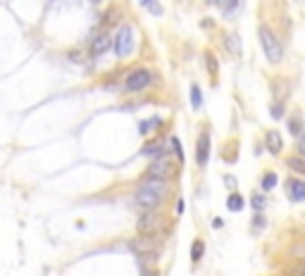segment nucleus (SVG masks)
<instances>
[{
	"instance_id": "nucleus-1",
	"label": "nucleus",
	"mask_w": 305,
	"mask_h": 276,
	"mask_svg": "<svg viewBox=\"0 0 305 276\" xmlns=\"http://www.w3.org/2000/svg\"><path fill=\"white\" fill-rule=\"evenodd\" d=\"M170 190H172V188H170V183H167V181L143 176L141 181L136 183V190H133V203L141 207V210H157V207L167 200Z\"/></svg>"
},
{
	"instance_id": "nucleus-2",
	"label": "nucleus",
	"mask_w": 305,
	"mask_h": 276,
	"mask_svg": "<svg viewBox=\"0 0 305 276\" xmlns=\"http://www.w3.org/2000/svg\"><path fill=\"white\" fill-rule=\"evenodd\" d=\"M126 245L141 260L143 267H155L160 255H162V241L157 236H141V233H136Z\"/></svg>"
},
{
	"instance_id": "nucleus-3",
	"label": "nucleus",
	"mask_w": 305,
	"mask_h": 276,
	"mask_svg": "<svg viewBox=\"0 0 305 276\" xmlns=\"http://www.w3.org/2000/svg\"><path fill=\"white\" fill-rule=\"evenodd\" d=\"M179 174V162L170 157V152H164L162 157H155L150 160L148 169H146V176L148 179H160V181H167L172 183Z\"/></svg>"
},
{
	"instance_id": "nucleus-4",
	"label": "nucleus",
	"mask_w": 305,
	"mask_h": 276,
	"mask_svg": "<svg viewBox=\"0 0 305 276\" xmlns=\"http://www.w3.org/2000/svg\"><path fill=\"white\" fill-rule=\"evenodd\" d=\"M155 86V74L148 67H136L122 79V91L124 93H141Z\"/></svg>"
},
{
	"instance_id": "nucleus-5",
	"label": "nucleus",
	"mask_w": 305,
	"mask_h": 276,
	"mask_svg": "<svg viewBox=\"0 0 305 276\" xmlns=\"http://www.w3.org/2000/svg\"><path fill=\"white\" fill-rule=\"evenodd\" d=\"M258 38H260V46H262V53H265L267 62L269 64H279L284 60V48L277 38V33H272V29L267 24H260L258 29Z\"/></svg>"
},
{
	"instance_id": "nucleus-6",
	"label": "nucleus",
	"mask_w": 305,
	"mask_h": 276,
	"mask_svg": "<svg viewBox=\"0 0 305 276\" xmlns=\"http://www.w3.org/2000/svg\"><path fill=\"white\" fill-rule=\"evenodd\" d=\"M164 229V217L157 210H143L136 219V233L141 236H160Z\"/></svg>"
},
{
	"instance_id": "nucleus-7",
	"label": "nucleus",
	"mask_w": 305,
	"mask_h": 276,
	"mask_svg": "<svg viewBox=\"0 0 305 276\" xmlns=\"http://www.w3.org/2000/svg\"><path fill=\"white\" fill-rule=\"evenodd\" d=\"M112 48H115V55L119 60H124V57L131 55L133 50V29L129 24H119L117 33H115V38H112Z\"/></svg>"
},
{
	"instance_id": "nucleus-8",
	"label": "nucleus",
	"mask_w": 305,
	"mask_h": 276,
	"mask_svg": "<svg viewBox=\"0 0 305 276\" xmlns=\"http://www.w3.org/2000/svg\"><path fill=\"white\" fill-rule=\"evenodd\" d=\"M208 160H210V131L203 129V134L196 141V165L203 169L208 165Z\"/></svg>"
},
{
	"instance_id": "nucleus-9",
	"label": "nucleus",
	"mask_w": 305,
	"mask_h": 276,
	"mask_svg": "<svg viewBox=\"0 0 305 276\" xmlns=\"http://www.w3.org/2000/svg\"><path fill=\"white\" fill-rule=\"evenodd\" d=\"M164 152H167V148H164V138H150V141H146L141 145V150H139V155L141 157H162Z\"/></svg>"
},
{
	"instance_id": "nucleus-10",
	"label": "nucleus",
	"mask_w": 305,
	"mask_h": 276,
	"mask_svg": "<svg viewBox=\"0 0 305 276\" xmlns=\"http://www.w3.org/2000/svg\"><path fill=\"white\" fill-rule=\"evenodd\" d=\"M110 48H112V38H110L108 33L103 31L98 33V36H91V43H88V53L93 57H103L105 53H108Z\"/></svg>"
},
{
	"instance_id": "nucleus-11",
	"label": "nucleus",
	"mask_w": 305,
	"mask_h": 276,
	"mask_svg": "<svg viewBox=\"0 0 305 276\" xmlns=\"http://www.w3.org/2000/svg\"><path fill=\"white\" fill-rule=\"evenodd\" d=\"M286 195H289V200H293V203H303L305 200V181L303 179L291 176L289 181H286Z\"/></svg>"
},
{
	"instance_id": "nucleus-12",
	"label": "nucleus",
	"mask_w": 305,
	"mask_h": 276,
	"mask_svg": "<svg viewBox=\"0 0 305 276\" xmlns=\"http://www.w3.org/2000/svg\"><path fill=\"white\" fill-rule=\"evenodd\" d=\"M265 148L269 155H279L284 150V138L279 131H267L265 134Z\"/></svg>"
},
{
	"instance_id": "nucleus-13",
	"label": "nucleus",
	"mask_w": 305,
	"mask_h": 276,
	"mask_svg": "<svg viewBox=\"0 0 305 276\" xmlns=\"http://www.w3.org/2000/svg\"><path fill=\"white\" fill-rule=\"evenodd\" d=\"M286 122H289V134L291 136H300L303 134V129H305V122H303V114H300V112H296V114H291L289 119H286Z\"/></svg>"
},
{
	"instance_id": "nucleus-14",
	"label": "nucleus",
	"mask_w": 305,
	"mask_h": 276,
	"mask_svg": "<svg viewBox=\"0 0 305 276\" xmlns=\"http://www.w3.org/2000/svg\"><path fill=\"white\" fill-rule=\"evenodd\" d=\"M203 57H205V67H208V74H210V79L215 81V79H217V74H219L217 57H215V53H212V50H205Z\"/></svg>"
},
{
	"instance_id": "nucleus-15",
	"label": "nucleus",
	"mask_w": 305,
	"mask_h": 276,
	"mask_svg": "<svg viewBox=\"0 0 305 276\" xmlns=\"http://www.w3.org/2000/svg\"><path fill=\"white\" fill-rule=\"evenodd\" d=\"M224 46H227V50L231 53V55H241V36L239 33H227L224 36Z\"/></svg>"
},
{
	"instance_id": "nucleus-16",
	"label": "nucleus",
	"mask_w": 305,
	"mask_h": 276,
	"mask_svg": "<svg viewBox=\"0 0 305 276\" xmlns=\"http://www.w3.org/2000/svg\"><path fill=\"white\" fill-rule=\"evenodd\" d=\"M243 205H246V200H243L241 193H229L227 195V210L229 212H241Z\"/></svg>"
},
{
	"instance_id": "nucleus-17",
	"label": "nucleus",
	"mask_w": 305,
	"mask_h": 276,
	"mask_svg": "<svg viewBox=\"0 0 305 276\" xmlns=\"http://www.w3.org/2000/svg\"><path fill=\"white\" fill-rule=\"evenodd\" d=\"M117 24H122V12L119 8H110L103 15V26H117Z\"/></svg>"
},
{
	"instance_id": "nucleus-18",
	"label": "nucleus",
	"mask_w": 305,
	"mask_h": 276,
	"mask_svg": "<svg viewBox=\"0 0 305 276\" xmlns=\"http://www.w3.org/2000/svg\"><path fill=\"white\" fill-rule=\"evenodd\" d=\"M286 167H289L293 174H298V176H305V157L291 155V157H286Z\"/></svg>"
},
{
	"instance_id": "nucleus-19",
	"label": "nucleus",
	"mask_w": 305,
	"mask_h": 276,
	"mask_svg": "<svg viewBox=\"0 0 305 276\" xmlns=\"http://www.w3.org/2000/svg\"><path fill=\"white\" fill-rule=\"evenodd\" d=\"M203 253H205L203 238H196V241H193V245H191V262H193V264H198V262L203 260Z\"/></svg>"
},
{
	"instance_id": "nucleus-20",
	"label": "nucleus",
	"mask_w": 305,
	"mask_h": 276,
	"mask_svg": "<svg viewBox=\"0 0 305 276\" xmlns=\"http://www.w3.org/2000/svg\"><path fill=\"white\" fill-rule=\"evenodd\" d=\"M191 107H193V110H200V107H203V91H200L198 84L191 86Z\"/></svg>"
},
{
	"instance_id": "nucleus-21",
	"label": "nucleus",
	"mask_w": 305,
	"mask_h": 276,
	"mask_svg": "<svg viewBox=\"0 0 305 276\" xmlns=\"http://www.w3.org/2000/svg\"><path fill=\"white\" fill-rule=\"evenodd\" d=\"M277 183H279V176H277V172H265V176H262L260 186H262V190H272V188H277Z\"/></svg>"
},
{
	"instance_id": "nucleus-22",
	"label": "nucleus",
	"mask_w": 305,
	"mask_h": 276,
	"mask_svg": "<svg viewBox=\"0 0 305 276\" xmlns=\"http://www.w3.org/2000/svg\"><path fill=\"white\" fill-rule=\"evenodd\" d=\"M167 141H170V148H172V152H174V160H177V162H181V165H184V148H181L179 138H177V136H170V138H167Z\"/></svg>"
},
{
	"instance_id": "nucleus-23",
	"label": "nucleus",
	"mask_w": 305,
	"mask_h": 276,
	"mask_svg": "<svg viewBox=\"0 0 305 276\" xmlns=\"http://www.w3.org/2000/svg\"><path fill=\"white\" fill-rule=\"evenodd\" d=\"M157 127H162V119H160V117H153L150 122H141V124H139V131H141L143 136H148L150 131H153V129H157Z\"/></svg>"
},
{
	"instance_id": "nucleus-24",
	"label": "nucleus",
	"mask_w": 305,
	"mask_h": 276,
	"mask_svg": "<svg viewBox=\"0 0 305 276\" xmlns=\"http://www.w3.org/2000/svg\"><path fill=\"white\" fill-rule=\"evenodd\" d=\"M67 60L74 64H84L86 62V53L79 50V48H70V50H67Z\"/></svg>"
},
{
	"instance_id": "nucleus-25",
	"label": "nucleus",
	"mask_w": 305,
	"mask_h": 276,
	"mask_svg": "<svg viewBox=\"0 0 305 276\" xmlns=\"http://www.w3.org/2000/svg\"><path fill=\"white\" fill-rule=\"evenodd\" d=\"M284 112H286V107H284L282 100H274V103L269 105V114H272V119H282Z\"/></svg>"
},
{
	"instance_id": "nucleus-26",
	"label": "nucleus",
	"mask_w": 305,
	"mask_h": 276,
	"mask_svg": "<svg viewBox=\"0 0 305 276\" xmlns=\"http://www.w3.org/2000/svg\"><path fill=\"white\" fill-rule=\"evenodd\" d=\"M251 205L255 207V212H260V210L265 207V195H260V193H253V198H251Z\"/></svg>"
},
{
	"instance_id": "nucleus-27",
	"label": "nucleus",
	"mask_w": 305,
	"mask_h": 276,
	"mask_svg": "<svg viewBox=\"0 0 305 276\" xmlns=\"http://www.w3.org/2000/svg\"><path fill=\"white\" fill-rule=\"evenodd\" d=\"M215 3H217V8H222L224 12H231V10L236 8V3H239V0H215Z\"/></svg>"
},
{
	"instance_id": "nucleus-28",
	"label": "nucleus",
	"mask_w": 305,
	"mask_h": 276,
	"mask_svg": "<svg viewBox=\"0 0 305 276\" xmlns=\"http://www.w3.org/2000/svg\"><path fill=\"white\" fill-rule=\"evenodd\" d=\"M296 150H298V155H300V157H305V131L296 138Z\"/></svg>"
},
{
	"instance_id": "nucleus-29",
	"label": "nucleus",
	"mask_w": 305,
	"mask_h": 276,
	"mask_svg": "<svg viewBox=\"0 0 305 276\" xmlns=\"http://www.w3.org/2000/svg\"><path fill=\"white\" fill-rule=\"evenodd\" d=\"M289 276H305V267H300V264H298V267H291Z\"/></svg>"
},
{
	"instance_id": "nucleus-30",
	"label": "nucleus",
	"mask_w": 305,
	"mask_h": 276,
	"mask_svg": "<svg viewBox=\"0 0 305 276\" xmlns=\"http://www.w3.org/2000/svg\"><path fill=\"white\" fill-rule=\"evenodd\" d=\"M141 276H160V274H157L155 267H146V269L141 271Z\"/></svg>"
},
{
	"instance_id": "nucleus-31",
	"label": "nucleus",
	"mask_w": 305,
	"mask_h": 276,
	"mask_svg": "<svg viewBox=\"0 0 305 276\" xmlns=\"http://www.w3.org/2000/svg\"><path fill=\"white\" fill-rule=\"evenodd\" d=\"M184 214V200H177V217Z\"/></svg>"
},
{
	"instance_id": "nucleus-32",
	"label": "nucleus",
	"mask_w": 305,
	"mask_h": 276,
	"mask_svg": "<svg viewBox=\"0 0 305 276\" xmlns=\"http://www.w3.org/2000/svg\"><path fill=\"white\" fill-rule=\"evenodd\" d=\"M212 226H215V229H222V226H224V221L219 219V217H215V219H212Z\"/></svg>"
},
{
	"instance_id": "nucleus-33",
	"label": "nucleus",
	"mask_w": 305,
	"mask_h": 276,
	"mask_svg": "<svg viewBox=\"0 0 305 276\" xmlns=\"http://www.w3.org/2000/svg\"><path fill=\"white\" fill-rule=\"evenodd\" d=\"M88 3H103V0H88Z\"/></svg>"
},
{
	"instance_id": "nucleus-34",
	"label": "nucleus",
	"mask_w": 305,
	"mask_h": 276,
	"mask_svg": "<svg viewBox=\"0 0 305 276\" xmlns=\"http://www.w3.org/2000/svg\"><path fill=\"white\" fill-rule=\"evenodd\" d=\"M143 3H148V0H143Z\"/></svg>"
}]
</instances>
